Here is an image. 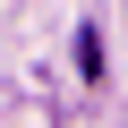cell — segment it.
<instances>
[{"label": "cell", "mask_w": 128, "mask_h": 128, "mask_svg": "<svg viewBox=\"0 0 128 128\" xmlns=\"http://www.w3.org/2000/svg\"><path fill=\"white\" fill-rule=\"evenodd\" d=\"M77 77H102V34H94V26L77 34Z\"/></svg>", "instance_id": "6da1fadb"}]
</instances>
